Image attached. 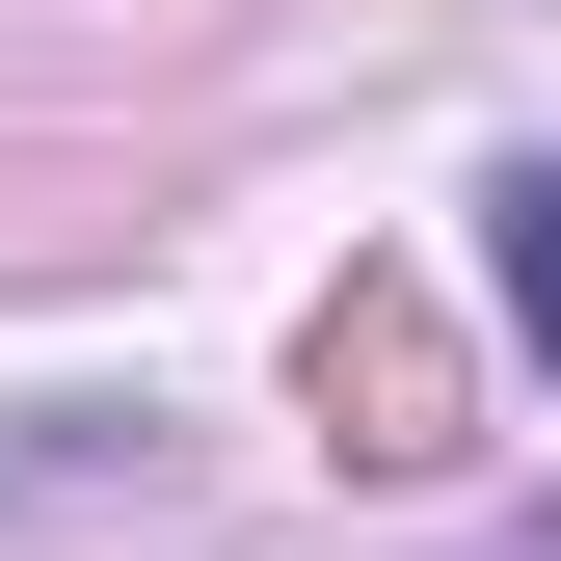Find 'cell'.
I'll list each match as a JSON object with an SVG mask.
<instances>
[{"mask_svg": "<svg viewBox=\"0 0 561 561\" xmlns=\"http://www.w3.org/2000/svg\"><path fill=\"white\" fill-rule=\"evenodd\" d=\"M321 455H375V481L455 455V321L401 295V267H347V295H321Z\"/></svg>", "mask_w": 561, "mask_h": 561, "instance_id": "obj_1", "label": "cell"}, {"mask_svg": "<svg viewBox=\"0 0 561 561\" xmlns=\"http://www.w3.org/2000/svg\"><path fill=\"white\" fill-rule=\"evenodd\" d=\"M481 267H508V347L561 375V161H508V241H481Z\"/></svg>", "mask_w": 561, "mask_h": 561, "instance_id": "obj_2", "label": "cell"}]
</instances>
